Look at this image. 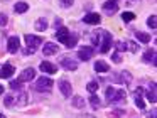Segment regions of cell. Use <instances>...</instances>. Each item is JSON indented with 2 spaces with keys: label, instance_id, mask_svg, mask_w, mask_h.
Wrapping results in <instances>:
<instances>
[{
  "label": "cell",
  "instance_id": "1",
  "mask_svg": "<svg viewBox=\"0 0 157 118\" xmlns=\"http://www.w3.org/2000/svg\"><path fill=\"white\" fill-rule=\"evenodd\" d=\"M101 34V39H100V52L105 54L110 51V46H112V34L108 30H100Z\"/></svg>",
  "mask_w": 157,
  "mask_h": 118
},
{
  "label": "cell",
  "instance_id": "2",
  "mask_svg": "<svg viewBox=\"0 0 157 118\" xmlns=\"http://www.w3.org/2000/svg\"><path fill=\"white\" fill-rule=\"evenodd\" d=\"M52 84H54V83H52L51 78H44V76H42V78H39V79L36 81V89H37V91H44V89L49 91L52 88Z\"/></svg>",
  "mask_w": 157,
  "mask_h": 118
},
{
  "label": "cell",
  "instance_id": "3",
  "mask_svg": "<svg viewBox=\"0 0 157 118\" xmlns=\"http://www.w3.org/2000/svg\"><path fill=\"white\" fill-rule=\"evenodd\" d=\"M25 42H27V46L31 47V49H37L39 46L42 44V37L39 36H32V34H25Z\"/></svg>",
  "mask_w": 157,
  "mask_h": 118
},
{
  "label": "cell",
  "instance_id": "4",
  "mask_svg": "<svg viewBox=\"0 0 157 118\" xmlns=\"http://www.w3.org/2000/svg\"><path fill=\"white\" fill-rule=\"evenodd\" d=\"M19 49H21V39H19L17 36L9 37V42H7V51H9V52H10V54H15Z\"/></svg>",
  "mask_w": 157,
  "mask_h": 118
},
{
  "label": "cell",
  "instance_id": "5",
  "mask_svg": "<svg viewBox=\"0 0 157 118\" xmlns=\"http://www.w3.org/2000/svg\"><path fill=\"white\" fill-rule=\"evenodd\" d=\"M93 54H95V49H93V47H88V46H85L83 49H79V51H78V57H79L81 61H85V63L91 59Z\"/></svg>",
  "mask_w": 157,
  "mask_h": 118
},
{
  "label": "cell",
  "instance_id": "6",
  "mask_svg": "<svg viewBox=\"0 0 157 118\" xmlns=\"http://www.w3.org/2000/svg\"><path fill=\"white\" fill-rule=\"evenodd\" d=\"M83 22L90 24V25H98V24L101 22V17H100L98 13H95V12H88L85 17H83Z\"/></svg>",
  "mask_w": 157,
  "mask_h": 118
},
{
  "label": "cell",
  "instance_id": "7",
  "mask_svg": "<svg viewBox=\"0 0 157 118\" xmlns=\"http://www.w3.org/2000/svg\"><path fill=\"white\" fill-rule=\"evenodd\" d=\"M69 34H71V32H69L68 27H63V25H61L58 30H56V39H58L61 44H66V40H68Z\"/></svg>",
  "mask_w": 157,
  "mask_h": 118
},
{
  "label": "cell",
  "instance_id": "8",
  "mask_svg": "<svg viewBox=\"0 0 157 118\" xmlns=\"http://www.w3.org/2000/svg\"><path fill=\"white\" fill-rule=\"evenodd\" d=\"M34 78H36V71L32 69V67H27V69H24L21 73L19 81H22V83H29V81H32Z\"/></svg>",
  "mask_w": 157,
  "mask_h": 118
},
{
  "label": "cell",
  "instance_id": "9",
  "mask_svg": "<svg viewBox=\"0 0 157 118\" xmlns=\"http://www.w3.org/2000/svg\"><path fill=\"white\" fill-rule=\"evenodd\" d=\"M15 73L14 66L12 64H4V66L0 67V78L2 79H7V78H12V74Z\"/></svg>",
  "mask_w": 157,
  "mask_h": 118
},
{
  "label": "cell",
  "instance_id": "10",
  "mask_svg": "<svg viewBox=\"0 0 157 118\" xmlns=\"http://www.w3.org/2000/svg\"><path fill=\"white\" fill-rule=\"evenodd\" d=\"M103 10L112 15V13H115L117 10H118V2H117V0H106V2L103 3Z\"/></svg>",
  "mask_w": 157,
  "mask_h": 118
},
{
  "label": "cell",
  "instance_id": "11",
  "mask_svg": "<svg viewBox=\"0 0 157 118\" xmlns=\"http://www.w3.org/2000/svg\"><path fill=\"white\" fill-rule=\"evenodd\" d=\"M59 89H61V93L64 94L66 98H69V96H71V91H73V86H71L69 81L61 79V81H59Z\"/></svg>",
  "mask_w": 157,
  "mask_h": 118
},
{
  "label": "cell",
  "instance_id": "12",
  "mask_svg": "<svg viewBox=\"0 0 157 118\" xmlns=\"http://www.w3.org/2000/svg\"><path fill=\"white\" fill-rule=\"evenodd\" d=\"M61 66L64 67L66 71H76L78 69V63L73 59H69V57H63L61 59Z\"/></svg>",
  "mask_w": 157,
  "mask_h": 118
},
{
  "label": "cell",
  "instance_id": "13",
  "mask_svg": "<svg viewBox=\"0 0 157 118\" xmlns=\"http://www.w3.org/2000/svg\"><path fill=\"white\" fill-rule=\"evenodd\" d=\"M39 67H41L42 73H48V74H54L56 71H58V66H56V64H51L49 61H42Z\"/></svg>",
  "mask_w": 157,
  "mask_h": 118
},
{
  "label": "cell",
  "instance_id": "14",
  "mask_svg": "<svg viewBox=\"0 0 157 118\" xmlns=\"http://www.w3.org/2000/svg\"><path fill=\"white\" fill-rule=\"evenodd\" d=\"M58 51H59V46H56V44H52V42L44 44V47H42V54H44V56H52V54H56Z\"/></svg>",
  "mask_w": 157,
  "mask_h": 118
},
{
  "label": "cell",
  "instance_id": "15",
  "mask_svg": "<svg viewBox=\"0 0 157 118\" xmlns=\"http://www.w3.org/2000/svg\"><path fill=\"white\" fill-rule=\"evenodd\" d=\"M125 89H118L117 91L115 89V94H113V98H112V101L110 103H113V105H118V103H123L125 101Z\"/></svg>",
  "mask_w": 157,
  "mask_h": 118
},
{
  "label": "cell",
  "instance_id": "16",
  "mask_svg": "<svg viewBox=\"0 0 157 118\" xmlns=\"http://www.w3.org/2000/svg\"><path fill=\"white\" fill-rule=\"evenodd\" d=\"M110 66L105 63V61H96L95 63V71L96 73H108Z\"/></svg>",
  "mask_w": 157,
  "mask_h": 118
},
{
  "label": "cell",
  "instance_id": "17",
  "mask_svg": "<svg viewBox=\"0 0 157 118\" xmlns=\"http://www.w3.org/2000/svg\"><path fill=\"white\" fill-rule=\"evenodd\" d=\"M135 105H137V108H140V110H144L145 108V103H144V100H142V89H135Z\"/></svg>",
  "mask_w": 157,
  "mask_h": 118
},
{
  "label": "cell",
  "instance_id": "18",
  "mask_svg": "<svg viewBox=\"0 0 157 118\" xmlns=\"http://www.w3.org/2000/svg\"><path fill=\"white\" fill-rule=\"evenodd\" d=\"M144 61H145V63L155 64V51H154V49L145 51V54H144Z\"/></svg>",
  "mask_w": 157,
  "mask_h": 118
},
{
  "label": "cell",
  "instance_id": "19",
  "mask_svg": "<svg viewBox=\"0 0 157 118\" xmlns=\"http://www.w3.org/2000/svg\"><path fill=\"white\" fill-rule=\"evenodd\" d=\"M76 42H78V34L71 32V34H69V37H68V40H66V44H64V46L71 49V47H75V46H76Z\"/></svg>",
  "mask_w": 157,
  "mask_h": 118
},
{
  "label": "cell",
  "instance_id": "20",
  "mask_svg": "<svg viewBox=\"0 0 157 118\" xmlns=\"http://www.w3.org/2000/svg\"><path fill=\"white\" fill-rule=\"evenodd\" d=\"M132 81V74L128 71H120V84H128Z\"/></svg>",
  "mask_w": 157,
  "mask_h": 118
},
{
  "label": "cell",
  "instance_id": "21",
  "mask_svg": "<svg viewBox=\"0 0 157 118\" xmlns=\"http://www.w3.org/2000/svg\"><path fill=\"white\" fill-rule=\"evenodd\" d=\"M36 30H39V32H44L46 29H48V22H46V19H37L34 24Z\"/></svg>",
  "mask_w": 157,
  "mask_h": 118
},
{
  "label": "cell",
  "instance_id": "22",
  "mask_svg": "<svg viewBox=\"0 0 157 118\" xmlns=\"http://www.w3.org/2000/svg\"><path fill=\"white\" fill-rule=\"evenodd\" d=\"M147 100L150 101V103H155V83H152L150 84V88H149V91H147Z\"/></svg>",
  "mask_w": 157,
  "mask_h": 118
},
{
  "label": "cell",
  "instance_id": "23",
  "mask_svg": "<svg viewBox=\"0 0 157 118\" xmlns=\"http://www.w3.org/2000/svg\"><path fill=\"white\" fill-rule=\"evenodd\" d=\"M135 37L140 40V42H144V44L150 42V36H149V34H145V32H142V30H137V32H135Z\"/></svg>",
  "mask_w": 157,
  "mask_h": 118
},
{
  "label": "cell",
  "instance_id": "24",
  "mask_svg": "<svg viewBox=\"0 0 157 118\" xmlns=\"http://www.w3.org/2000/svg\"><path fill=\"white\" fill-rule=\"evenodd\" d=\"M14 9H15V12H17V13H25L29 10V5L25 2H17Z\"/></svg>",
  "mask_w": 157,
  "mask_h": 118
},
{
  "label": "cell",
  "instance_id": "25",
  "mask_svg": "<svg viewBox=\"0 0 157 118\" xmlns=\"http://www.w3.org/2000/svg\"><path fill=\"white\" fill-rule=\"evenodd\" d=\"M71 105H73L75 108H85V100H83L81 96H73Z\"/></svg>",
  "mask_w": 157,
  "mask_h": 118
},
{
  "label": "cell",
  "instance_id": "26",
  "mask_svg": "<svg viewBox=\"0 0 157 118\" xmlns=\"http://www.w3.org/2000/svg\"><path fill=\"white\" fill-rule=\"evenodd\" d=\"M90 105H91L93 110H98V108H100V105H101V103H100V98L96 96V93L90 96Z\"/></svg>",
  "mask_w": 157,
  "mask_h": 118
},
{
  "label": "cell",
  "instance_id": "27",
  "mask_svg": "<svg viewBox=\"0 0 157 118\" xmlns=\"http://www.w3.org/2000/svg\"><path fill=\"white\" fill-rule=\"evenodd\" d=\"M100 39H101V34H100V30H95V32L91 34V42H93V46L98 47V46H100Z\"/></svg>",
  "mask_w": 157,
  "mask_h": 118
},
{
  "label": "cell",
  "instance_id": "28",
  "mask_svg": "<svg viewBox=\"0 0 157 118\" xmlns=\"http://www.w3.org/2000/svg\"><path fill=\"white\" fill-rule=\"evenodd\" d=\"M98 88H100V84L96 83V81H90V83H88V86H86V89H88L91 94H95L96 91H98Z\"/></svg>",
  "mask_w": 157,
  "mask_h": 118
},
{
  "label": "cell",
  "instance_id": "29",
  "mask_svg": "<svg viewBox=\"0 0 157 118\" xmlns=\"http://www.w3.org/2000/svg\"><path fill=\"white\" fill-rule=\"evenodd\" d=\"M122 19H123V22H132V20L135 19V13H133V12H123L122 13Z\"/></svg>",
  "mask_w": 157,
  "mask_h": 118
},
{
  "label": "cell",
  "instance_id": "30",
  "mask_svg": "<svg viewBox=\"0 0 157 118\" xmlns=\"http://www.w3.org/2000/svg\"><path fill=\"white\" fill-rule=\"evenodd\" d=\"M127 49L128 51H132V52H137V51H139V46H137L135 42H133V40H127Z\"/></svg>",
  "mask_w": 157,
  "mask_h": 118
},
{
  "label": "cell",
  "instance_id": "31",
  "mask_svg": "<svg viewBox=\"0 0 157 118\" xmlns=\"http://www.w3.org/2000/svg\"><path fill=\"white\" fill-rule=\"evenodd\" d=\"M157 17L155 15H150L149 17V19H147V25H149V27H152V29H155V27H157Z\"/></svg>",
  "mask_w": 157,
  "mask_h": 118
},
{
  "label": "cell",
  "instance_id": "32",
  "mask_svg": "<svg viewBox=\"0 0 157 118\" xmlns=\"http://www.w3.org/2000/svg\"><path fill=\"white\" fill-rule=\"evenodd\" d=\"M9 86H10L12 89H21V88H22V81L14 79V81H10V84H9Z\"/></svg>",
  "mask_w": 157,
  "mask_h": 118
},
{
  "label": "cell",
  "instance_id": "33",
  "mask_svg": "<svg viewBox=\"0 0 157 118\" xmlns=\"http://www.w3.org/2000/svg\"><path fill=\"white\" fill-rule=\"evenodd\" d=\"M4 105H5V106H12V105H14V96H10V94H5Z\"/></svg>",
  "mask_w": 157,
  "mask_h": 118
},
{
  "label": "cell",
  "instance_id": "34",
  "mask_svg": "<svg viewBox=\"0 0 157 118\" xmlns=\"http://www.w3.org/2000/svg\"><path fill=\"white\" fill-rule=\"evenodd\" d=\"M17 105H19V106H24V105H27V94H25V93H22L21 96H19Z\"/></svg>",
  "mask_w": 157,
  "mask_h": 118
},
{
  "label": "cell",
  "instance_id": "35",
  "mask_svg": "<svg viewBox=\"0 0 157 118\" xmlns=\"http://www.w3.org/2000/svg\"><path fill=\"white\" fill-rule=\"evenodd\" d=\"M125 111H123V110H113L112 111V116L113 118H122V116H125Z\"/></svg>",
  "mask_w": 157,
  "mask_h": 118
},
{
  "label": "cell",
  "instance_id": "36",
  "mask_svg": "<svg viewBox=\"0 0 157 118\" xmlns=\"http://www.w3.org/2000/svg\"><path fill=\"white\" fill-rule=\"evenodd\" d=\"M113 94H115V88H113V86H110L108 89H106V100H108V101H112Z\"/></svg>",
  "mask_w": 157,
  "mask_h": 118
},
{
  "label": "cell",
  "instance_id": "37",
  "mask_svg": "<svg viewBox=\"0 0 157 118\" xmlns=\"http://www.w3.org/2000/svg\"><path fill=\"white\" fill-rule=\"evenodd\" d=\"M73 2L75 0H59V3H61V7H64V9H68V7L73 5Z\"/></svg>",
  "mask_w": 157,
  "mask_h": 118
},
{
  "label": "cell",
  "instance_id": "38",
  "mask_svg": "<svg viewBox=\"0 0 157 118\" xmlns=\"http://www.w3.org/2000/svg\"><path fill=\"white\" fill-rule=\"evenodd\" d=\"M7 22H9V17L5 13H0V25H7Z\"/></svg>",
  "mask_w": 157,
  "mask_h": 118
},
{
  "label": "cell",
  "instance_id": "39",
  "mask_svg": "<svg viewBox=\"0 0 157 118\" xmlns=\"http://www.w3.org/2000/svg\"><path fill=\"white\" fill-rule=\"evenodd\" d=\"M112 61H113L115 64H120V63H122V57H120V54H118V52H115V54L112 56Z\"/></svg>",
  "mask_w": 157,
  "mask_h": 118
},
{
  "label": "cell",
  "instance_id": "40",
  "mask_svg": "<svg viewBox=\"0 0 157 118\" xmlns=\"http://www.w3.org/2000/svg\"><path fill=\"white\" fill-rule=\"evenodd\" d=\"M117 51H127V44L125 42H118L117 44Z\"/></svg>",
  "mask_w": 157,
  "mask_h": 118
},
{
  "label": "cell",
  "instance_id": "41",
  "mask_svg": "<svg viewBox=\"0 0 157 118\" xmlns=\"http://www.w3.org/2000/svg\"><path fill=\"white\" fill-rule=\"evenodd\" d=\"M61 22H63V20L59 19V17H58V19L54 20V27H56V29H58V27H61Z\"/></svg>",
  "mask_w": 157,
  "mask_h": 118
},
{
  "label": "cell",
  "instance_id": "42",
  "mask_svg": "<svg viewBox=\"0 0 157 118\" xmlns=\"http://www.w3.org/2000/svg\"><path fill=\"white\" fill-rule=\"evenodd\" d=\"M36 51L34 49H31V47H27V49H24V54H34Z\"/></svg>",
  "mask_w": 157,
  "mask_h": 118
},
{
  "label": "cell",
  "instance_id": "43",
  "mask_svg": "<svg viewBox=\"0 0 157 118\" xmlns=\"http://www.w3.org/2000/svg\"><path fill=\"white\" fill-rule=\"evenodd\" d=\"M147 116H149V118H155V111H150V113L147 115Z\"/></svg>",
  "mask_w": 157,
  "mask_h": 118
},
{
  "label": "cell",
  "instance_id": "44",
  "mask_svg": "<svg viewBox=\"0 0 157 118\" xmlns=\"http://www.w3.org/2000/svg\"><path fill=\"white\" fill-rule=\"evenodd\" d=\"M4 93V86H2V84H0V94Z\"/></svg>",
  "mask_w": 157,
  "mask_h": 118
},
{
  "label": "cell",
  "instance_id": "45",
  "mask_svg": "<svg viewBox=\"0 0 157 118\" xmlns=\"http://www.w3.org/2000/svg\"><path fill=\"white\" fill-rule=\"evenodd\" d=\"M83 118H93V116H90V115H85V116H83Z\"/></svg>",
  "mask_w": 157,
  "mask_h": 118
},
{
  "label": "cell",
  "instance_id": "46",
  "mask_svg": "<svg viewBox=\"0 0 157 118\" xmlns=\"http://www.w3.org/2000/svg\"><path fill=\"white\" fill-rule=\"evenodd\" d=\"M0 118H5V115H2V113H0Z\"/></svg>",
  "mask_w": 157,
  "mask_h": 118
}]
</instances>
